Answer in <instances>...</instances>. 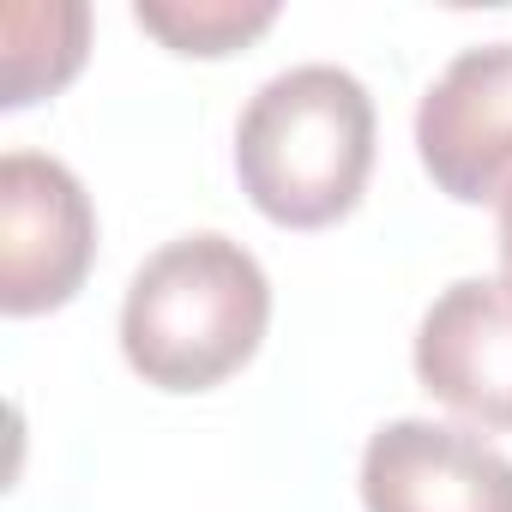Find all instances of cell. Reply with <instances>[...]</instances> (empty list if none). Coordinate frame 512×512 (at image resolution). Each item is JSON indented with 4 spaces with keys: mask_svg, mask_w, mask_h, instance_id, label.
<instances>
[{
    "mask_svg": "<svg viewBox=\"0 0 512 512\" xmlns=\"http://www.w3.org/2000/svg\"><path fill=\"white\" fill-rule=\"evenodd\" d=\"M272 326V284L260 260L217 235H175L133 272L121 302L127 368L157 392H211L253 362Z\"/></svg>",
    "mask_w": 512,
    "mask_h": 512,
    "instance_id": "6da1fadb",
    "label": "cell"
},
{
    "mask_svg": "<svg viewBox=\"0 0 512 512\" xmlns=\"http://www.w3.org/2000/svg\"><path fill=\"white\" fill-rule=\"evenodd\" d=\"M374 169V97L332 61L290 67L253 91L235 127V175L253 211L326 229L356 211Z\"/></svg>",
    "mask_w": 512,
    "mask_h": 512,
    "instance_id": "7a4b0ae2",
    "label": "cell"
},
{
    "mask_svg": "<svg viewBox=\"0 0 512 512\" xmlns=\"http://www.w3.org/2000/svg\"><path fill=\"white\" fill-rule=\"evenodd\" d=\"M97 211L79 175L43 151L0 157V314H55L85 290Z\"/></svg>",
    "mask_w": 512,
    "mask_h": 512,
    "instance_id": "3957f363",
    "label": "cell"
},
{
    "mask_svg": "<svg viewBox=\"0 0 512 512\" xmlns=\"http://www.w3.org/2000/svg\"><path fill=\"white\" fill-rule=\"evenodd\" d=\"M416 157L458 205H500L512 193V43L464 49L422 91Z\"/></svg>",
    "mask_w": 512,
    "mask_h": 512,
    "instance_id": "277c9868",
    "label": "cell"
},
{
    "mask_svg": "<svg viewBox=\"0 0 512 512\" xmlns=\"http://www.w3.org/2000/svg\"><path fill=\"white\" fill-rule=\"evenodd\" d=\"M416 380L464 422L512 434V290L500 278H458L428 302Z\"/></svg>",
    "mask_w": 512,
    "mask_h": 512,
    "instance_id": "5b68a950",
    "label": "cell"
},
{
    "mask_svg": "<svg viewBox=\"0 0 512 512\" xmlns=\"http://www.w3.org/2000/svg\"><path fill=\"white\" fill-rule=\"evenodd\" d=\"M368 512H512V458L452 422L398 416L362 452Z\"/></svg>",
    "mask_w": 512,
    "mask_h": 512,
    "instance_id": "8992f818",
    "label": "cell"
},
{
    "mask_svg": "<svg viewBox=\"0 0 512 512\" xmlns=\"http://www.w3.org/2000/svg\"><path fill=\"white\" fill-rule=\"evenodd\" d=\"M85 31L91 13L79 0H67V7H7V25H0V109L55 97L85 67Z\"/></svg>",
    "mask_w": 512,
    "mask_h": 512,
    "instance_id": "52a82bcc",
    "label": "cell"
},
{
    "mask_svg": "<svg viewBox=\"0 0 512 512\" xmlns=\"http://www.w3.org/2000/svg\"><path fill=\"white\" fill-rule=\"evenodd\" d=\"M133 19L163 37L175 55H199V61H217V55H235L241 43H253L272 19L278 7L272 0H253V7H241V0H139Z\"/></svg>",
    "mask_w": 512,
    "mask_h": 512,
    "instance_id": "ba28073f",
    "label": "cell"
},
{
    "mask_svg": "<svg viewBox=\"0 0 512 512\" xmlns=\"http://www.w3.org/2000/svg\"><path fill=\"white\" fill-rule=\"evenodd\" d=\"M500 284L512 290V193L500 199Z\"/></svg>",
    "mask_w": 512,
    "mask_h": 512,
    "instance_id": "9c48e42d",
    "label": "cell"
}]
</instances>
